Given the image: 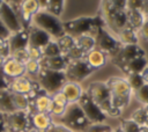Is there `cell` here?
Wrapping results in <instances>:
<instances>
[{
  "mask_svg": "<svg viewBox=\"0 0 148 132\" xmlns=\"http://www.w3.org/2000/svg\"><path fill=\"white\" fill-rule=\"evenodd\" d=\"M94 71L95 69L92 67H90L89 64L83 58V59L69 61L65 69V75L67 78V81L80 83L82 80H84L89 75H91L94 73Z\"/></svg>",
  "mask_w": 148,
  "mask_h": 132,
  "instance_id": "10",
  "label": "cell"
},
{
  "mask_svg": "<svg viewBox=\"0 0 148 132\" xmlns=\"http://www.w3.org/2000/svg\"><path fill=\"white\" fill-rule=\"evenodd\" d=\"M56 41H57V43H58L62 54H66L75 45V38L73 36L68 35V34H65L64 36H61L60 38H58Z\"/></svg>",
  "mask_w": 148,
  "mask_h": 132,
  "instance_id": "30",
  "label": "cell"
},
{
  "mask_svg": "<svg viewBox=\"0 0 148 132\" xmlns=\"http://www.w3.org/2000/svg\"><path fill=\"white\" fill-rule=\"evenodd\" d=\"M35 85H36V81H32L29 76L23 75V76H18L9 80V90L12 93L29 95L34 90Z\"/></svg>",
  "mask_w": 148,
  "mask_h": 132,
  "instance_id": "15",
  "label": "cell"
},
{
  "mask_svg": "<svg viewBox=\"0 0 148 132\" xmlns=\"http://www.w3.org/2000/svg\"><path fill=\"white\" fill-rule=\"evenodd\" d=\"M7 132H27L31 129L30 113L27 111H15L3 115Z\"/></svg>",
  "mask_w": 148,
  "mask_h": 132,
  "instance_id": "11",
  "label": "cell"
},
{
  "mask_svg": "<svg viewBox=\"0 0 148 132\" xmlns=\"http://www.w3.org/2000/svg\"><path fill=\"white\" fill-rule=\"evenodd\" d=\"M67 98L68 101V104L69 103H77L82 93H83V89L81 87L80 83L77 82H72V81H67L64 87L61 88L60 90Z\"/></svg>",
  "mask_w": 148,
  "mask_h": 132,
  "instance_id": "23",
  "label": "cell"
},
{
  "mask_svg": "<svg viewBox=\"0 0 148 132\" xmlns=\"http://www.w3.org/2000/svg\"><path fill=\"white\" fill-rule=\"evenodd\" d=\"M139 132H148V126H141L140 127V130H139Z\"/></svg>",
  "mask_w": 148,
  "mask_h": 132,
  "instance_id": "51",
  "label": "cell"
},
{
  "mask_svg": "<svg viewBox=\"0 0 148 132\" xmlns=\"http://www.w3.org/2000/svg\"><path fill=\"white\" fill-rule=\"evenodd\" d=\"M27 51H28V54H29V59H31V60L40 61V59L43 58V51H42V49H38V47H35V46L29 45L27 47Z\"/></svg>",
  "mask_w": 148,
  "mask_h": 132,
  "instance_id": "39",
  "label": "cell"
},
{
  "mask_svg": "<svg viewBox=\"0 0 148 132\" xmlns=\"http://www.w3.org/2000/svg\"><path fill=\"white\" fill-rule=\"evenodd\" d=\"M36 81L46 94L52 96L61 90L64 85L67 82V78L65 75V72L42 68L36 78Z\"/></svg>",
  "mask_w": 148,
  "mask_h": 132,
  "instance_id": "5",
  "label": "cell"
},
{
  "mask_svg": "<svg viewBox=\"0 0 148 132\" xmlns=\"http://www.w3.org/2000/svg\"><path fill=\"white\" fill-rule=\"evenodd\" d=\"M39 63H40L42 68L51 69V71H60V72H65L67 64H68L64 54L58 56V57H52V58L43 57Z\"/></svg>",
  "mask_w": 148,
  "mask_h": 132,
  "instance_id": "22",
  "label": "cell"
},
{
  "mask_svg": "<svg viewBox=\"0 0 148 132\" xmlns=\"http://www.w3.org/2000/svg\"><path fill=\"white\" fill-rule=\"evenodd\" d=\"M103 28H106V24L101 12H98L92 17L82 16L64 22L65 32L73 36L74 38L81 35H90L92 37H96L98 31Z\"/></svg>",
  "mask_w": 148,
  "mask_h": 132,
  "instance_id": "2",
  "label": "cell"
},
{
  "mask_svg": "<svg viewBox=\"0 0 148 132\" xmlns=\"http://www.w3.org/2000/svg\"><path fill=\"white\" fill-rule=\"evenodd\" d=\"M24 66H25V74H28L29 76H34V78H37V75L39 74V72L42 69L40 63L37 61V60L29 59L24 64Z\"/></svg>",
  "mask_w": 148,
  "mask_h": 132,
  "instance_id": "34",
  "label": "cell"
},
{
  "mask_svg": "<svg viewBox=\"0 0 148 132\" xmlns=\"http://www.w3.org/2000/svg\"><path fill=\"white\" fill-rule=\"evenodd\" d=\"M142 13L145 15V19L148 20V0H143V9Z\"/></svg>",
  "mask_w": 148,
  "mask_h": 132,
  "instance_id": "47",
  "label": "cell"
},
{
  "mask_svg": "<svg viewBox=\"0 0 148 132\" xmlns=\"http://www.w3.org/2000/svg\"><path fill=\"white\" fill-rule=\"evenodd\" d=\"M31 25L46 31L54 39H58L66 34L64 29V22H61L58 16H54L46 10H39L37 14H35Z\"/></svg>",
  "mask_w": 148,
  "mask_h": 132,
  "instance_id": "4",
  "label": "cell"
},
{
  "mask_svg": "<svg viewBox=\"0 0 148 132\" xmlns=\"http://www.w3.org/2000/svg\"><path fill=\"white\" fill-rule=\"evenodd\" d=\"M145 21H146V19H145V15L142 12L127 10V25L131 27L132 29H134L139 32V30L141 29Z\"/></svg>",
  "mask_w": 148,
  "mask_h": 132,
  "instance_id": "28",
  "label": "cell"
},
{
  "mask_svg": "<svg viewBox=\"0 0 148 132\" xmlns=\"http://www.w3.org/2000/svg\"><path fill=\"white\" fill-rule=\"evenodd\" d=\"M133 94H134L136 101L140 102L142 105L148 104V83H145L140 89H138Z\"/></svg>",
  "mask_w": 148,
  "mask_h": 132,
  "instance_id": "36",
  "label": "cell"
},
{
  "mask_svg": "<svg viewBox=\"0 0 148 132\" xmlns=\"http://www.w3.org/2000/svg\"><path fill=\"white\" fill-rule=\"evenodd\" d=\"M6 3H8L9 6H12L15 10L18 9V7L21 6V3L23 2V0H3Z\"/></svg>",
  "mask_w": 148,
  "mask_h": 132,
  "instance_id": "45",
  "label": "cell"
},
{
  "mask_svg": "<svg viewBox=\"0 0 148 132\" xmlns=\"http://www.w3.org/2000/svg\"><path fill=\"white\" fill-rule=\"evenodd\" d=\"M106 85L111 91V112L110 117H118L121 115L123 110L127 108L131 101V96L133 90L131 89L126 78L120 76H111L106 81Z\"/></svg>",
  "mask_w": 148,
  "mask_h": 132,
  "instance_id": "1",
  "label": "cell"
},
{
  "mask_svg": "<svg viewBox=\"0 0 148 132\" xmlns=\"http://www.w3.org/2000/svg\"><path fill=\"white\" fill-rule=\"evenodd\" d=\"M8 45L10 53L17 50H23L29 46V29H22L15 34H12L8 38Z\"/></svg>",
  "mask_w": 148,
  "mask_h": 132,
  "instance_id": "19",
  "label": "cell"
},
{
  "mask_svg": "<svg viewBox=\"0 0 148 132\" xmlns=\"http://www.w3.org/2000/svg\"><path fill=\"white\" fill-rule=\"evenodd\" d=\"M53 38L44 30L31 25L29 28V45L38 47V49H43L45 47Z\"/></svg>",
  "mask_w": 148,
  "mask_h": 132,
  "instance_id": "18",
  "label": "cell"
},
{
  "mask_svg": "<svg viewBox=\"0 0 148 132\" xmlns=\"http://www.w3.org/2000/svg\"><path fill=\"white\" fill-rule=\"evenodd\" d=\"M148 66V61L146 59V57H140L136 59H133L131 61H127L125 64H120L117 67L123 71V73L125 75H130V74H141V72Z\"/></svg>",
  "mask_w": 148,
  "mask_h": 132,
  "instance_id": "21",
  "label": "cell"
},
{
  "mask_svg": "<svg viewBox=\"0 0 148 132\" xmlns=\"http://www.w3.org/2000/svg\"><path fill=\"white\" fill-rule=\"evenodd\" d=\"M9 89V80L6 78H0V90Z\"/></svg>",
  "mask_w": 148,
  "mask_h": 132,
  "instance_id": "46",
  "label": "cell"
},
{
  "mask_svg": "<svg viewBox=\"0 0 148 132\" xmlns=\"http://www.w3.org/2000/svg\"><path fill=\"white\" fill-rule=\"evenodd\" d=\"M95 41H96V49L104 52L111 59L119 53L123 46L120 41L117 37H114L112 34H110V31L106 28H103L98 31V34L95 37Z\"/></svg>",
  "mask_w": 148,
  "mask_h": 132,
  "instance_id": "8",
  "label": "cell"
},
{
  "mask_svg": "<svg viewBox=\"0 0 148 132\" xmlns=\"http://www.w3.org/2000/svg\"><path fill=\"white\" fill-rule=\"evenodd\" d=\"M79 105L83 110L86 117L90 122V124H101L104 123L106 119V115L102 111V109L90 98V96L87 94L86 90H83L80 100H79Z\"/></svg>",
  "mask_w": 148,
  "mask_h": 132,
  "instance_id": "9",
  "label": "cell"
},
{
  "mask_svg": "<svg viewBox=\"0 0 148 132\" xmlns=\"http://www.w3.org/2000/svg\"><path fill=\"white\" fill-rule=\"evenodd\" d=\"M0 20L10 31V34H15L23 29L16 10L5 1L0 5Z\"/></svg>",
  "mask_w": 148,
  "mask_h": 132,
  "instance_id": "12",
  "label": "cell"
},
{
  "mask_svg": "<svg viewBox=\"0 0 148 132\" xmlns=\"http://www.w3.org/2000/svg\"><path fill=\"white\" fill-rule=\"evenodd\" d=\"M112 132H124V131H123L120 127H117V129H113V130H112Z\"/></svg>",
  "mask_w": 148,
  "mask_h": 132,
  "instance_id": "52",
  "label": "cell"
},
{
  "mask_svg": "<svg viewBox=\"0 0 148 132\" xmlns=\"http://www.w3.org/2000/svg\"><path fill=\"white\" fill-rule=\"evenodd\" d=\"M119 127L124 132H139V130H140L141 126L139 124H136L133 119L128 118V119H123Z\"/></svg>",
  "mask_w": 148,
  "mask_h": 132,
  "instance_id": "37",
  "label": "cell"
},
{
  "mask_svg": "<svg viewBox=\"0 0 148 132\" xmlns=\"http://www.w3.org/2000/svg\"><path fill=\"white\" fill-rule=\"evenodd\" d=\"M0 132H7V129H6V125H5L3 115L0 116Z\"/></svg>",
  "mask_w": 148,
  "mask_h": 132,
  "instance_id": "48",
  "label": "cell"
},
{
  "mask_svg": "<svg viewBox=\"0 0 148 132\" xmlns=\"http://www.w3.org/2000/svg\"><path fill=\"white\" fill-rule=\"evenodd\" d=\"M145 107H146V109H147V112H148V104H147V105H145ZM146 126H148V122H147V125H146Z\"/></svg>",
  "mask_w": 148,
  "mask_h": 132,
  "instance_id": "53",
  "label": "cell"
},
{
  "mask_svg": "<svg viewBox=\"0 0 148 132\" xmlns=\"http://www.w3.org/2000/svg\"><path fill=\"white\" fill-rule=\"evenodd\" d=\"M140 57H146L145 50L139 44H131V45H123L119 53L111 60L116 66H118L120 64H125L127 61H131Z\"/></svg>",
  "mask_w": 148,
  "mask_h": 132,
  "instance_id": "14",
  "label": "cell"
},
{
  "mask_svg": "<svg viewBox=\"0 0 148 132\" xmlns=\"http://www.w3.org/2000/svg\"><path fill=\"white\" fill-rule=\"evenodd\" d=\"M141 76H142V79H143V81H145V83H148V66L141 72Z\"/></svg>",
  "mask_w": 148,
  "mask_h": 132,
  "instance_id": "49",
  "label": "cell"
},
{
  "mask_svg": "<svg viewBox=\"0 0 148 132\" xmlns=\"http://www.w3.org/2000/svg\"><path fill=\"white\" fill-rule=\"evenodd\" d=\"M139 32L131 27H125L117 34V38L120 41L123 45H131V44H138L139 43Z\"/></svg>",
  "mask_w": 148,
  "mask_h": 132,
  "instance_id": "26",
  "label": "cell"
},
{
  "mask_svg": "<svg viewBox=\"0 0 148 132\" xmlns=\"http://www.w3.org/2000/svg\"><path fill=\"white\" fill-rule=\"evenodd\" d=\"M72 132H74V131H72Z\"/></svg>",
  "mask_w": 148,
  "mask_h": 132,
  "instance_id": "55",
  "label": "cell"
},
{
  "mask_svg": "<svg viewBox=\"0 0 148 132\" xmlns=\"http://www.w3.org/2000/svg\"><path fill=\"white\" fill-rule=\"evenodd\" d=\"M131 119H133L136 124H139L140 126H145L147 125V122H148V112H147V109L145 105H142L141 108L136 109L132 116H131Z\"/></svg>",
  "mask_w": 148,
  "mask_h": 132,
  "instance_id": "32",
  "label": "cell"
},
{
  "mask_svg": "<svg viewBox=\"0 0 148 132\" xmlns=\"http://www.w3.org/2000/svg\"><path fill=\"white\" fill-rule=\"evenodd\" d=\"M7 58L5 57V56H2V54H0V66H2L3 65V63H5V60H6Z\"/></svg>",
  "mask_w": 148,
  "mask_h": 132,
  "instance_id": "50",
  "label": "cell"
},
{
  "mask_svg": "<svg viewBox=\"0 0 148 132\" xmlns=\"http://www.w3.org/2000/svg\"><path fill=\"white\" fill-rule=\"evenodd\" d=\"M112 6L119 9H127V0H108Z\"/></svg>",
  "mask_w": 148,
  "mask_h": 132,
  "instance_id": "42",
  "label": "cell"
},
{
  "mask_svg": "<svg viewBox=\"0 0 148 132\" xmlns=\"http://www.w3.org/2000/svg\"><path fill=\"white\" fill-rule=\"evenodd\" d=\"M43 51V57H46V58H52V57H58V56H61V50L57 43L56 39H52L45 47L42 49Z\"/></svg>",
  "mask_w": 148,
  "mask_h": 132,
  "instance_id": "31",
  "label": "cell"
},
{
  "mask_svg": "<svg viewBox=\"0 0 148 132\" xmlns=\"http://www.w3.org/2000/svg\"><path fill=\"white\" fill-rule=\"evenodd\" d=\"M39 10H40V7L37 0H23L21 6L16 10L23 29H29L31 27L32 17Z\"/></svg>",
  "mask_w": 148,
  "mask_h": 132,
  "instance_id": "13",
  "label": "cell"
},
{
  "mask_svg": "<svg viewBox=\"0 0 148 132\" xmlns=\"http://www.w3.org/2000/svg\"><path fill=\"white\" fill-rule=\"evenodd\" d=\"M143 0H127V10H138L142 12Z\"/></svg>",
  "mask_w": 148,
  "mask_h": 132,
  "instance_id": "41",
  "label": "cell"
},
{
  "mask_svg": "<svg viewBox=\"0 0 148 132\" xmlns=\"http://www.w3.org/2000/svg\"><path fill=\"white\" fill-rule=\"evenodd\" d=\"M2 72L8 80H12V79L25 75V66L24 64L17 61L16 59L9 56L2 65Z\"/></svg>",
  "mask_w": 148,
  "mask_h": 132,
  "instance_id": "16",
  "label": "cell"
},
{
  "mask_svg": "<svg viewBox=\"0 0 148 132\" xmlns=\"http://www.w3.org/2000/svg\"><path fill=\"white\" fill-rule=\"evenodd\" d=\"M112 127L108 124H90L83 132H112Z\"/></svg>",
  "mask_w": 148,
  "mask_h": 132,
  "instance_id": "38",
  "label": "cell"
},
{
  "mask_svg": "<svg viewBox=\"0 0 148 132\" xmlns=\"http://www.w3.org/2000/svg\"><path fill=\"white\" fill-rule=\"evenodd\" d=\"M15 105L13 102V95L9 89L0 90V112L2 115H8L15 112Z\"/></svg>",
  "mask_w": 148,
  "mask_h": 132,
  "instance_id": "25",
  "label": "cell"
},
{
  "mask_svg": "<svg viewBox=\"0 0 148 132\" xmlns=\"http://www.w3.org/2000/svg\"><path fill=\"white\" fill-rule=\"evenodd\" d=\"M12 95H13V102H14L16 111L30 112V100L28 95L17 94V93H12Z\"/></svg>",
  "mask_w": 148,
  "mask_h": 132,
  "instance_id": "29",
  "label": "cell"
},
{
  "mask_svg": "<svg viewBox=\"0 0 148 132\" xmlns=\"http://www.w3.org/2000/svg\"><path fill=\"white\" fill-rule=\"evenodd\" d=\"M86 91L90 96V98L102 109V111L106 116H109L112 105H111V91L106 82L94 81L89 83Z\"/></svg>",
  "mask_w": 148,
  "mask_h": 132,
  "instance_id": "7",
  "label": "cell"
},
{
  "mask_svg": "<svg viewBox=\"0 0 148 132\" xmlns=\"http://www.w3.org/2000/svg\"><path fill=\"white\" fill-rule=\"evenodd\" d=\"M10 31L6 28V25L2 23V21L0 20V37L3 38V39H8L10 37Z\"/></svg>",
  "mask_w": 148,
  "mask_h": 132,
  "instance_id": "44",
  "label": "cell"
},
{
  "mask_svg": "<svg viewBox=\"0 0 148 132\" xmlns=\"http://www.w3.org/2000/svg\"><path fill=\"white\" fill-rule=\"evenodd\" d=\"M108 59H109V57L104 53V52H102L101 50H98V49H92L91 51H89L86 56H84V60L89 64V66L90 67H92L95 71L96 69H98V68H101V67H103L106 63H108Z\"/></svg>",
  "mask_w": 148,
  "mask_h": 132,
  "instance_id": "24",
  "label": "cell"
},
{
  "mask_svg": "<svg viewBox=\"0 0 148 132\" xmlns=\"http://www.w3.org/2000/svg\"><path fill=\"white\" fill-rule=\"evenodd\" d=\"M126 80L131 87V89L134 91H136L138 89H140L143 85H145V81L141 76V74H130V75H126Z\"/></svg>",
  "mask_w": 148,
  "mask_h": 132,
  "instance_id": "35",
  "label": "cell"
},
{
  "mask_svg": "<svg viewBox=\"0 0 148 132\" xmlns=\"http://www.w3.org/2000/svg\"><path fill=\"white\" fill-rule=\"evenodd\" d=\"M99 12L106 27L113 34L117 35L121 29L127 27V9H119L112 6L108 0H102Z\"/></svg>",
  "mask_w": 148,
  "mask_h": 132,
  "instance_id": "3",
  "label": "cell"
},
{
  "mask_svg": "<svg viewBox=\"0 0 148 132\" xmlns=\"http://www.w3.org/2000/svg\"><path fill=\"white\" fill-rule=\"evenodd\" d=\"M2 2H3V0H0V5H1V3H2Z\"/></svg>",
  "mask_w": 148,
  "mask_h": 132,
  "instance_id": "54",
  "label": "cell"
},
{
  "mask_svg": "<svg viewBox=\"0 0 148 132\" xmlns=\"http://www.w3.org/2000/svg\"><path fill=\"white\" fill-rule=\"evenodd\" d=\"M64 2L65 0H47V7L45 10L59 17L64 9Z\"/></svg>",
  "mask_w": 148,
  "mask_h": 132,
  "instance_id": "33",
  "label": "cell"
},
{
  "mask_svg": "<svg viewBox=\"0 0 148 132\" xmlns=\"http://www.w3.org/2000/svg\"><path fill=\"white\" fill-rule=\"evenodd\" d=\"M10 57L14 58V59H16L17 61H20V63H22V64H25V63L29 60V54H28L27 49L14 51V52L10 53Z\"/></svg>",
  "mask_w": 148,
  "mask_h": 132,
  "instance_id": "40",
  "label": "cell"
},
{
  "mask_svg": "<svg viewBox=\"0 0 148 132\" xmlns=\"http://www.w3.org/2000/svg\"><path fill=\"white\" fill-rule=\"evenodd\" d=\"M53 124L52 116L46 112L30 113V125L36 132H46Z\"/></svg>",
  "mask_w": 148,
  "mask_h": 132,
  "instance_id": "17",
  "label": "cell"
},
{
  "mask_svg": "<svg viewBox=\"0 0 148 132\" xmlns=\"http://www.w3.org/2000/svg\"><path fill=\"white\" fill-rule=\"evenodd\" d=\"M139 36L141 38H143L145 41H148V20L145 21V23L142 24L141 29L139 30Z\"/></svg>",
  "mask_w": 148,
  "mask_h": 132,
  "instance_id": "43",
  "label": "cell"
},
{
  "mask_svg": "<svg viewBox=\"0 0 148 132\" xmlns=\"http://www.w3.org/2000/svg\"><path fill=\"white\" fill-rule=\"evenodd\" d=\"M75 45L84 54H87L89 51L96 47V41H95V37L90 35H81V36L75 37Z\"/></svg>",
  "mask_w": 148,
  "mask_h": 132,
  "instance_id": "27",
  "label": "cell"
},
{
  "mask_svg": "<svg viewBox=\"0 0 148 132\" xmlns=\"http://www.w3.org/2000/svg\"><path fill=\"white\" fill-rule=\"evenodd\" d=\"M51 105H52V97L46 94L45 91L40 93L39 95H37L34 100L30 101V112H46L50 113L51 110Z\"/></svg>",
  "mask_w": 148,
  "mask_h": 132,
  "instance_id": "20",
  "label": "cell"
},
{
  "mask_svg": "<svg viewBox=\"0 0 148 132\" xmlns=\"http://www.w3.org/2000/svg\"><path fill=\"white\" fill-rule=\"evenodd\" d=\"M60 124L71 129L72 131H84L90 122L86 117L83 110L79 105V103H69L64 112V115L59 118Z\"/></svg>",
  "mask_w": 148,
  "mask_h": 132,
  "instance_id": "6",
  "label": "cell"
}]
</instances>
